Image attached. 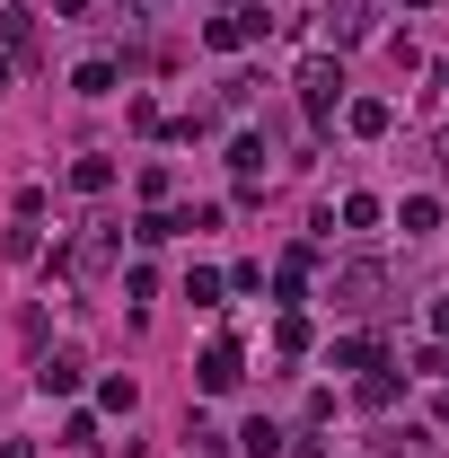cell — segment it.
Here are the masks:
<instances>
[{
    "mask_svg": "<svg viewBox=\"0 0 449 458\" xmlns=\"http://www.w3.org/2000/svg\"><path fill=\"white\" fill-rule=\"evenodd\" d=\"M396 397H405V379H396L388 361H379V370H361V379H352V405H361V414H388Z\"/></svg>",
    "mask_w": 449,
    "mask_h": 458,
    "instance_id": "obj_6",
    "label": "cell"
},
{
    "mask_svg": "<svg viewBox=\"0 0 449 458\" xmlns=\"http://www.w3.org/2000/svg\"><path fill=\"white\" fill-rule=\"evenodd\" d=\"M97 405H106V414H132L141 388H132V379H97Z\"/></svg>",
    "mask_w": 449,
    "mask_h": 458,
    "instance_id": "obj_22",
    "label": "cell"
},
{
    "mask_svg": "<svg viewBox=\"0 0 449 458\" xmlns=\"http://www.w3.org/2000/svg\"><path fill=\"white\" fill-rule=\"evenodd\" d=\"M168 238H185V212H168V203H150L132 221V247H168Z\"/></svg>",
    "mask_w": 449,
    "mask_h": 458,
    "instance_id": "obj_9",
    "label": "cell"
},
{
    "mask_svg": "<svg viewBox=\"0 0 449 458\" xmlns=\"http://www.w3.org/2000/svg\"><path fill=\"white\" fill-rule=\"evenodd\" d=\"M441 176H449V132H441Z\"/></svg>",
    "mask_w": 449,
    "mask_h": 458,
    "instance_id": "obj_27",
    "label": "cell"
},
{
    "mask_svg": "<svg viewBox=\"0 0 449 458\" xmlns=\"http://www.w3.org/2000/svg\"><path fill=\"white\" fill-rule=\"evenodd\" d=\"M274 300H282V309H300V300H309V247H291V256L274 265Z\"/></svg>",
    "mask_w": 449,
    "mask_h": 458,
    "instance_id": "obj_8",
    "label": "cell"
},
{
    "mask_svg": "<svg viewBox=\"0 0 449 458\" xmlns=\"http://www.w3.org/2000/svg\"><path fill=\"white\" fill-rule=\"evenodd\" d=\"M229 168H238V185H256V176H265V141L238 132V141H229Z\"/></svg>",
    "mask_w": 449,
    "mask_h": 458,
    "instance_id": "obj_12",
    "label": "cell"
},
{
    "mask_svg": "<svg viewBox=\"0 0 449 458\" xmlns=\"http://www.w3.org/2000/svg\"><path fill=\"white\" fill-rule=\"evenodd\" d=\"M432 344H449V291L432 300Z\"/></svg>",
    "mask_w": 449,
    "mask_h": 458,
    "instance_id": "obj_24",
    "label": "cell"
},
{
    "mask_svg": "<svg viewBox=\"0 0 449 458\" xmlns=\"http://www.w3.org/2000/svg\"><path fill=\"white\" fill-rule=\"evenodd\" d=\"M80 379H89L80 352H45V361H36V388H45V397H80Z\"/></svg>",
    "mask_w": 449,
    "mask_h": 458,
    "instance_id": "obj_5",
    "label": "cell"
},
{
    "mask_svg": "<svg viewBox=\"0 0 449 458\" xmlns=\"http://www.w3.org/2000/svg\"><path fill=\"white\" fill-rule=\"evenodd\" d=\"M80 9H89V0H54V18H80Z\"/></svg>",
    "mask_w": 449,
    "mask_h": 458,
    "instance_id": "obj_25",
    "label": "cell"
},
{
    "mask_svg": "<svg viewBox=\"0 0 449 458\" xmlns=\"http://www.w3.org/2000/svg\"><path fill=\"white\" fill-rule=\"evenodd\" d=\"M71 185H80V194H106V185H114V159H106V150H80V159H71Z\"/></svg>",
    "mask_w": 449,
    "mask_h": 458,
    "instance_id": "obj_11",
    "label": "cell"
},
{
    "mask_svg": "<svg viewBox=\"0 0 449 458\" xmlns=\"http://www.w3.org/2000/svg\"><path fill=\"white\" fill-rule=\"evenodd\" d=\"M274 352H291V361L309 352V318H300V309H282V318H274Z\"/></svg>",
    "mask_w": 449,
    "mask_h": 458,
    "instance_id": "obj_13",
    "label": "cell"
},
{
    "mask_svg": "<svg viewBox=\"0 0 449 458\" xmlns=\"http://www.w3.org/2000/svg\"><path fill=\"white\" fill-rule=\"evenodd\" d=\"M291 89H300V106H309V123H335V106H343V62H335V54H309Z\"/></svg>",
    "mask_w": 449,
    "mask_h": 458,
    "instance_id": "obj_1",
    "label": "cell"
},
{
    "mask_svg": "<svg viewBox=\"0 0 449 458\" xmlns=\"http://www.w3.org/2000/svg\"><path fill=\"white\" fill-rule=\"evenodd\" d=\"M0 458H36V450H27V441H0Z\"/></svg>",
    "mask_w": 449,
    "mask_h": 458,
    "instance_id": "obj_26",
    "label": "cell"
},
{
    "mask_svg": "<svg viewBox=\"0 0 449 458\" xmlns=\"http://www.w3.org/2000/svg\"><path fill=\"white\" fill-rule=\"evenodd\" d=\"M71 89H80V98H114V62H80Z\"/></svg>",
    "mask_w": 449,
    "mask_h": 458,
    "instance_id": "obj_16",
    "label": "cell"
},
{
    "mask_svg": "<svg viewBox=\"0 0 449 458\" xmlns=\"http://www.w3.org/2000/svg\"><path fill=\"white\" fill-rule=\"evenodd\" d=\"M0 36H9V54H36V9H0Z\"/></svg>",
    "mask_w": 449,
    "mask_h": 458,
    "instance_id": "obj_14",
    "label": "cell"
},
{
    "mask_svg": "<svg viewBox=\"0 0 449 458\" xmlns=\"http://www.w3.org/2000/svg\"><path fill=\"white\" fill-rule=\"evenodd\" d=\"M379 291H388V265H370V256H361V265H343V274H335V309L361 318V309H379Z\"/></svg>",
    "mask_w": 449,
    "mask_h": 458,
    "instance_id": "obj_4",
    "label": "cell"
},
{
    "mask_svg": "<svg viewBox=\"0 0 449 458\" xmlns=\"http://www.w3.org/2000/svg\"><path fill=\"white\" fill-rule=\"evenodd\" d=\"M229 9H238V0H229Z\"/></svg>",
    "mask_w": 449,
    "mask_h": 458,
    "instance_id": "obj_31",
    "label": "cell"
},
{
    "mask_svg": "<svg viewBox=\"0 0 449 458\" xmlns=\"http://www.w3.org/2000/svg\"><path fill=\"white\" fill-rule=\"evenodd\" d=\"M405 379H449V344H414V370Z\"/></svg>",
    "mask_w": 449,
    "mask_h": 458,
    "instance_id": "obj_20",
    "label": "cell"
},
{
    "mask_svg": "<svg viewBox=\"0 0 449 458\" xmlns=\"http://www.w3.org/2000/svg\"><path fill=\"white\" fill-rule=\"evenodd\" d=\"M432 80H441V89H449V62H441V71H432Z\"/></svg>",
    "mask_w": 449,
    "mask_h": 458,
    "instance_id": "obj_28",
    "label": "cell"
},
{
    "mask_svg": "<svg viewBox=\"0 0 449 458\" xmlns=\"http://www.w3.org/2000/svg\"><path fill=\"white\" fill-rule=\"evenodd\" d=\"M221 274H212V265H194V274H185V300H194V309H221Z\"/></svg>",
    "mask_w": 449,
    "mask_h": 458,
    "instance_id": "obj_17",
    "label": "cell"
},
{
    "mask_svg": "<svg viewBox=\"0 0 449 458\" xmlns=\"http://www.w3.org/2000/svg\"><path fill=\"white\" fill-rule=\"evenodd\" d=\"M343 123H352L361 141H379V132L396 123V106H388V98H352V106H343Z\"/></svg>",
    "mask_w": 449,
    "mask_h": 458,
    "instance_id": "obj_10",
    "label": "cell"
},
{
    "mask_svg": "<svg viewBox=\"0 0 449 458\" xmlns=\"http://www.w3.org/2000/svg\"><path fill=\"white\" fill-rule=\"evenodd\" d=\"M274 36V9H256V0H238V9H221L212 27H203V45L212 54H238V45H265Z\"/></svg>",
    "mask_w": 449,
    "mask_h": 458,
    "instance_id": "obj_2",
    "label": "cell"
},
{
    "mask_svg": "<svg viewBox=\"0 0 449 458\" xmlns=\"http://www.w3.org/2000/svg\"><path fill=\"white\" fill-rule=\"evenodd\" d=\"M396 221H405V229H441V203H432V194H405Z\"/></svg>",
    "mask_w": 449,
    "mask_h": 458,
    "instance_id": "obj_19",
    "label": "cell"
},
{
    "mask_svg": "<svg viewBox=\"0 0 449 458\" xmlns=\"http://www.w3.org/2000/svg\"><path fill=\"white\" fill-rule=\"evenodd\" d=\"M343 221H352V229H379V194H343Z\"/></svg>",
    "mask_w": 449,
    "mask_h": 458,
    "instance_id": "obj_23",
    "label": "cell"
},
{
    "mask_svg": "<svg viewBox=\"0 0 449 458\" xmlns=\"http://www.w3.org/2000/svg\"><path fill=\"white\" fill-rule=\"evenodd\" d=\"M0 89H9V62H0Z\"/></svg>",
    "mask_w": 449,
    "mask_h": 458,
    "instance_id": "obj_29",
    "label": "cell"
},
{
    "mask_svg": "<svg viewBox=\"0 0 449 458\" xmlns=\"http://www.w3.org/2000/svg\"><path fill=\"white\" fill-rule=\"evenodd\" d=\"M414 9H441V0H414Z\"/></svg>",
    "mask_w": 449,
    "mask_h": 458,
    "instance_id": "obj_30",
    "label": "cell"
},
{
    "mask_svg": "<svg viewBox=\"0 0 449 458\" xmlns=\"http://www.w3.org/2000/svg\"><path fill=\"white\" fill-rule=\"evenodd\" d=\"M0 256H9V265H36V221H27V212L9 221V238H0Z\"/></svg>",
    "mask_w": 449,
    "mask_h": 458,
    "instance_id": "obj_15",
    "label": "cell"
},
{
    "mask_svg": "<svg viewBox=\"0 0 449 458\" xmlns=\"http://www.w3.org/2000/svg\"><path fill=\"white\" fill-rule=\"evenodd\" d=\"M370 36V0H326V45H361Z\"/></svg>",
    "mask_w": 449,
    "mask_h": 458,
    "instance_id": "obj_7",
    "label": "cell"
},
{
    "mask_svg": "<svg viewBox=\"0 0 449 458\" xmlns=\"http://www.w3.org/2000/svg\"><path fill=\"white\" fill-rule=\"evenodd\" d=\"M238 441H247V458H282V432H274V423H265V414H256V423H247Z\"/></svg>",
    "mask_w": 449,
    "mask_h": 458,
    "instance_id": "obj_21",
    "label": "cell"
},
{
    "mask_svg": "<svg viewBox=\"0 0 449 458\" xmlns=\"http://www.w3.org/2000/svg\"><path fill=\"white\" fill-rule=\"evenodd\" d=\"M238 379H247V352H238V335L203 344V361H194V388H203V397H229Z\"/></svg>",
    "mask_w": 449,
    "mask_h": 458,
    "instance_id": "obj_3",
    "label": "cell"
},
{
    "mask_svg": "<svg viewBox=\"0 0 449 458\" xmlns=\"http://www.w3.org/2000/svg\"><path fill=\"white\" fill-rule=\"evenodd\" d=\"M335 370H379V344H370V335H343L335 344Z\"/></svg>",
    "mask_w": 449,
    "mask_h": 458,
    "instance_id": "obj_18",
    "label": "cell"
}]
</instances>
